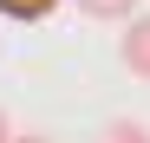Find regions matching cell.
<instances>
[{
    "label": "cell",
    "instance_id": "cell-1",
    "mask_svg": "<svg viewBox=\"0 0 150 143\" xmlns=\"http://www.w3.org/2000/svg\"><path fill=\"white\" fill-rule=\"evenodd\" d=\"M117 59H124V72H131V78H144V85H150V13L124 26V46H117Z\"/></svg>",
    "mask_w": 150,
    "mask_h": 143
},
{
    "label": "cell",
    "instance_id": "cell-2",
    "mask_svg": "<svg viewBox=\"0 0 150 143\" xmlns=\"http://www.w3.org/2000/svg\"><path fill=\"white\" fill-rule=\"evenodd\" d=\"M85 20H131L137 13V0H72Z\"/></svg>",
    "mask_w": 150,
    "mask_h": 143
},
{
    "label": "cell",
    "instance_id": "cell-3",
    "mask_svg": "<svg viewBox=\"0 0 150 143\" xmlns=\"http://www.w3.org/2000/svg\"><path fill=\"white\" fill-rule=\"evenodd\" d=\"M98 143H150V130L137 124V117H117V124H105V130H98Z\"/></svg>",
    "mask_w": 150,
    "mask_h": 143
},
{
    "label": "cell",
    "instance_id": "cell-4",
    "mask_svg": "<svg viewBox=\"0 0 150 143\" xmlns=\"http://www.w3.org/2000/svg\"><path fill=\"white\" fill-rule=\"evenodd\" d=\"M52 7H59V0H0V13H7V20H46Z\"/></svg>",
    "mask_w": 150,
    "mask_h": 143
},
{
    "label": "cell",
    "instance_id": "cell-5",
    "mask_svg": "<svg viewBox=\"0 0 150 143\" xmlns=\"http://www.w3.org/2000/svg\"><path fill=\"white\" fill-rule=\"evenodd\" d=\"M0 143H13V117L7 111H0Z\"/></svg>",
    "mask_w": 150,
    "mask_h": 143
},
{
    "label": "cell",
    "instance_id": "cell-6",
    "mask_svg": "<svg viewBox=\"0 0 150 143\" xmlns=\"http://www.w3.org/2000/svg\"><path fill=\"white\" fill-rule=\"evenodd\" d=\"M13 143H52V137H33V130H26V137H13Z\"/></svg>",
    "mask_w": 150,
    "mask_h": 143
}]
</instances>
